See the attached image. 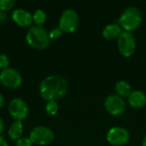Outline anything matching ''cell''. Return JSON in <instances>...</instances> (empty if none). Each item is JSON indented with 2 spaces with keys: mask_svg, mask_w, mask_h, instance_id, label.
<instances>
[{
  "mask_svg": "<svg viewBox=\"0 0 146 146\" xmlns=\"http://www.w3.org/2000/svg\"><path fill=\"white\" fill-rule=\"evenodd\" d=\"M68 83L60 75H50L46 77L40 84L39 92L41 97L48 101L56 102L67 92Z\"/></svg>",
  "mask_w": 146,
  "mask_h": 146,
  "instance_id": "cell-1",
  "label": "cell"
},
{
  "mask_svg": "<svg viewBox=\"0 0 146 146\" xmlns=\"http://www.w3.org/2000/svg\"><path fill=\"white\" fill-rule=\"evenodd\" d=\"M26 40L29 45L38 50L46 49L50 43V38L48 32L42 26H32L27 34Z\"/></svg>",
  "mask_w": 146,
  "mask_h": 146,
  "instance_id": "cell-2",
  "label": "cell"
},
{
  "mask_svg": "<svg viewBox=\"0 0 146 146\" xmlns=\"http://www.w3.org/2000/svg\"><path fill=\"white\" fill-rule=\"evenodd\" d=\"M142 22V15L139 9L133 6L127 7L119 19V25L127 32L137 29Z\"/></svg>",
  "mask_w": 146,
  "mask_h": 146,
  "instance_id": "cell-3",
  "label": "cell"
},
{
  "mask_svg": "<svg viewBox=\"0 0 146 146\" xmlns=\"http://www.w3.org/2000/svg\"><path fill=\"white\" fill-rule=\"evenodd\" d=\"M55 135L53 131L47 127H36L32 129L29 139L33 144L37 145H47L54 140Z\"/></svg>",
  "mask_w": 146,
  "mask_h": 146,
  "instance_id": "cell-4",
  "label": "cell"
},
{
  "mask_svg": "<svg viewBox=\"0 0 146 146\" xmlns=\"http://www.w3.org/2000/svg\"><path fill=\"white\" fill-rule=\"evenodd\" d=\"M79 25V16L75 10L67 9L65 10L59 20V28L63 33H74Z\"/></svg>",
  "mask_w": 146,
  "mask_h": 146,
  "instance_id": "cell-5",
  "label": "cell"
},
{
  "mask_svg": "<svg viewBox=\"0 0 146 146\" xmlns=\"http://www.w3.org/2000/svg\"><path fill=\"white\" fill-rule=\"evenodd\" d=\"M117 44L120 53L125 57L132 56L136 48L135 37L130 32L127 31H124L120 34Z\"/></svg>",
  "mask_w": 146,
  "mask_h": 146,
  "instance_id": "cell-6",
  "label": "cell"
},
{
  "mask_svg": "<svg viewBox=\"0 0 146 146\" xmlns=\"http://www.w3.org/2000/svg\"><path fill=\"white\" fill-rule=\"evenodd\" d=\"M0 82L7 88H18L22 83V77L14 68H6L0 73Z\"/></svg>",
  "mask_w": 146,
  "mask_h": 146,
  "instance_id": "cell-7",
  "label": "cell"
},
{
  "mask_svg": "<svg viewBox=\"0 0 146 146\" xmlns=\"http://www.w3.org/2000/svg\"><path fill=\"white\" fill-rule=\"evenodd\" d=\"M9 113L15 121H21L28 115V107L27 103L21 98H14L9 104Z\"/></svg>",
  "mask_w": 146,
  "mask_h": 146,
  "instance_id": "cell-8",
  "label": "cell"
},
{
  "mask_svg": "<svg viewBox=\"0 0 146 146\" xmlns=\"http://www.w3.org/2000/svg\"><path fill=\"white\" fill-rule=\"evenodd\" d=\"M129 133L123 127H115L111 128L107 133V140L112 145L121 146L129 141Z\"/></svg>",
  "mask_w": 146,
  "mask_h": 146,
  "instance_id": "cell-9",
  "label": "cell"
},
{
  "mask_svg": "<svg viewBox=\"0 0 146 146\" xmlns=\"http://www.w3.org/2000/svg\"><path fill=\"white\" fill-rule=\"evenodd\" d=\"M104 107L113 115H120L126 110L124 100L118 95H110L104 101Z\"/></svg>",
  "mask_w": 146,
  "mask_h": 146,
  "instance_id": "cell-10",
  "label": "cell"
},
{
  "mask_svg": "<svg viewBox=\"0 0 146 146\" xmlns=\"http://www.w3.org/2000/svg\"><path fill=\"white\" fill-rule=\"evenodd\" d=\"M12 19L18 26L22 27H29L33 21V15L23 9H15L12 13Z\"/></svg>",
  "mask_w": 146,
  "mask_h": 146,
  "instance_id": "cell-11",
  "label": "cell"
},
{
  "mask_svg": "<svg viewBox=\"0 0 146 146\" xmlns=\"http://www.w3.org/2000/svg\"><path fill=\"white\" fill-rule=\"evenodd\" d=\"M128 101L130 105L133 108H143L146 105V95L143 92L134 91L129 95Z\"/></svg>",
  "mask_w": 146,
  "mask_h": 146,
  "instance_id": "cell-12",
  "label": "cell"
},
{
  "mask_svg": "<svg viewBox=\"0 0 146 146\" xmlns=\"http://www.w3.org/2000/svg\"><path fill=\"white\" fill-rule=\"evenodd\" d=\"M121 33H122L121 32V27L119 24L112 23V24L106 26L104 28L103 36L104 38L110 40V39H114V38L119 37Z\"/></svg>",
  "mask_w": 146,
  "mask_h": 146,
  "instance_id": "cell-13",
  "label": "cell"
},
{
  "mask_svg": "<svg viewBox=\"0 0 146 146\" xmlns=\"http://www.w3.org/2000/svg\"><path fill=\"white\" fill-rule=\"evenodd\" d=\"M23 133V125L21 121H15L12 123L9 129V137L12 140H18L21 139Z\"/></svg>",
  "mask_w": 146,
  "mask_h": 146,
  "instance_id": "cell-14",
  "label": "cell"
},
{
  "mask_svg": "<svg viewBox=\"0 0 146 146\" xmlns=\"http://www.w3.org/2000/svg\"><path fill=\"white\" fill-rule=\"evenodd\" d=\"M115 92L119 97H129L132 93L131 86L125 80L118 81L115 84Z\"/></svg>",
  "mask_w": 146,
  "mask_h": 146,
  "instance_id": "cell-15",
  "label": "cell"
},
{
  "mask_svg": "<svg viewBox=\"0 0 146 146\" xmlns=\"http://www.w3.org/2000/svg\"><path fill=\"white\" fill-rule=\"evenodd\" d=\"M33 22L37 26H42L46 20V14L42 9H37L33 15Z\"/></svg>",
  "mask_w": 146,
  "mask_h": 146,
  "instance_id": "cell-16",
  "label": "cell"
},
{
  "mask_svg": "<svg viewBox=\"0 0 146 146\" xmlns=\"http://www.w3.org/2000/svg\"><path fill=\"white\" fill-rule=\"evenodd\" d=\"M45 111L49 115H55L58 111V104L55 101L48 102L45 105Z\"/></svg>",
  "mask_w": 146,
  "mask_h": 146,
  "instance_id": "cell-17",
  "label": "cell"
},
{
  "mask_svg": "<svg viewBox=\"0 0 146 146\" xmlns=\"http://www.w3.org/2000/svg\"><path fill=\"white\" fill-rule=\"evenodd\" d=\"M15 4V0H0V11H7L11 9Z\"/></svg>",
  "mask_w": 146,
  "mask_h": 146,
  "instance_id": "cell-18",
  "label": "cell"
},
{
  "mask_svg": "<svg viewBox=\"0 0 146 146\" xmlns=\"http://www.w3.org/2000/svg\"><path fill=\"white\" fill-rule=\"evenodd\" d=\"M9 60L8 56L4 54H1L0 55V68L2 70L9 68Z\"/></svg>",
  "mask_w": 146,
  "mask_h": 146,
  "instance_id": "cell-19",
  "label": "cell"
},
{
  "mask_svg": "<svg viewBox=\"0 0 146 146\" xmlns=\"http://www.w3.org/2000/svg\"><path fill=\"white\" fill-rule=\"evenodd\" d=\"M62 33V30L59 27H56L50 31V33H49V36L50 39H56L61 37Z\"/></svg>",
  "mask_w": 146,
  "mask_h": 146,
  "instance_id": "cell-20",
  "label": "cell"
},
{
  "mask_svg": "<svg viewBox=\"0 0 146 146\" xmlns=\"http://www.w3.org/2000/svg\"><path fill=\"white\" fill-rule=\"evenodd\" d=\"M33 142L29 138H21L17 140L16 146H32Z\"/></svg>",
  "mask_w": 146,
  "mask_h": 146,
  "instance_id": "cell-21",
  "label": "cell"
},
{
  "mask_svg": "<svg viewBox=\"0 0 146 146\" xmlns=\"http://www.w3.org/2000/svg\"><path fill=\"white\" fill-rule=\"evenodd\" d=\"M7 20V15L4 12L0 11V21H5Z\"/></svg>",
  "mask_w": 146,
  "mask_h": 146,
  "instance_id": "cell-22",
  "label": "cell"
},
{
  "mask_svg": "<svg viewBox=\"0 0 146 146\" xmlns=\"http://www.w3.org/2000/svg\"><path fill=\"white\" fill-rule=\"evenodd\" d=\"M0 146H9L8 143L6 142L5 139L3 136H0Z\"/></svg>",
  "mask_w": 146,
  "mask_h": 146,
  "instance_id": "cell-23",
  "label": "cell"
},
{
  "mask_svg": "<svg viewBox=\"0 0 146 146\" xmlns=\"http://www.w3.org/2000/svg\"><path fill=\"white\" fill-rule=\"evenodd\" d=\"M3 129H4V124H3V120L0 118V136L2 134V133L3 132Z\"/></svg>",
  "mask_w": 146,
  "mask_h": 146,
  "instance_id": "cell-24",
  "label": "cell"
},
{
  "mask_svg": "<svg viewBox=\"0 0 146 146\" xmlns=\"http://www.w3.org/2000/svg\"><path fill=\"white\" fill-rule=\"evenodd\" d=\"M3 103H4V98H3V96L0 93V109L3 107Z\"/></svg>",
  "mask_w": 146,
  "mask_h": 146,
  "instance_id": "cell-25",
  "label": "cell"
},
{
  "mask_svg": "<svg viewBox=\"0 0 146 146\" xmlns=\"http://www.w3.org/2000/svg\"><path fill=\"white\" fill-rule=\"evenodd\" d=\"M142 145H143V146H146V135H145V136L144 139H143V144H142Z\"/></svg>",
  "mask_w": 146,
  "mask_h": 146,
  "instance_id": "cell-26",
  "label": "cell"
}]
</instances>
